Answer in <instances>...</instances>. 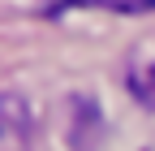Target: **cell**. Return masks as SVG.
<instances>
[{"instance_id":"6da1fadb","label":"cell","mask_w":155,"mask_h":151,"mask_svg":"<svg viewBox=\"0 0 155 151\" xmlns=\"http://www.w3.org/2000/svg\"><path fill=\"white\" fill-rule=\"evenodd\" d=\"M30 143V108L17 95H0V151H26Z\"/></svg>"},{"instance_id":"7a4b0ae2","label":"cell","mask_w":155,"mask_h":151,"mask_svg":"<svg viewBox=\"0 0 155 151\" xmlns=\"http://www.w3.org/2000/svg\"><path fill=\"white\" fill-rule=\"evenodd\" d=\"M86 5H104L116 13H147V9H155V0H86Z\"/></svg>"}]
</instances>
